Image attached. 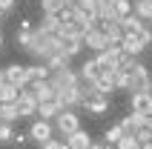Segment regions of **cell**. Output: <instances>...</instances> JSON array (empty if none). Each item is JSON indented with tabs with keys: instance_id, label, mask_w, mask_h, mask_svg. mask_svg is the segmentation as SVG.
I'll use <instances>...</instances> for the list:
<instances>
[{
	"instance_id": "1",
	"label": "cell",
	"mask_w": 152,
	"mask_h": 149,
	"mask_svg": "<svg viewBox=\"0 0 152 149\" xmlns=\"http://www.w3.org/2000/svg\"><path fill=\"white\" fill-rule=\"evenodd\" d=\"M26 52H29L37 63H46V60H52L55 55H60V37H55V34H43V32L34 29L32 46H29Z\"/></svg>"
},
{
	"instance_id": "2",
	"label": "cell",
	"mask_w": 152,
	"mask_h": 149,
	"mask_svg": "<svg viewBox=\"0 0 152 149\" xmlns=\"http://www.w3.org/2000/svg\"><path fill=\"white\" fill-rule=\"evenodd\" d=\"M129 92L132 95H141V92H152V74L144 63H138L129 69Z\"/></svg>"
},
{
	"instance_id": "3",
	"label": "cell",
	"mask_w": 152,
	"mask_h": 149,
	"mask_svg": "<svg viewBox=\"0 0 152 149\" xmlns=\"http://www.w3.org/2000/svg\"><path fill=\"white\" fill-rule=\"evenodd\" d=\"M77 129H83V126H80V115H77L75 109H63V112L55 118V132H58L63 141H66L69 135H75Z\"/></svg>"
},
{
	"instance_id": "4",
	"label": "cell",
	"mask_w": 152,
	"mask_h": 149,
	"mask_svg": "<svg viewBox=\"0 0 152 149\" xmlns=\"http://www.w3.org/2000/svg\"><path fill=\"white\" fill-rule=\"evenodd\" d=\"M29 138H32L37 146H43V143L55 141V123L52 121H32V126H29Z\"/></svg>"
},
{
	"instance_id": "5",
	"label": "cell",
	"mask_w": 152,
	"mask_h": 149,
	"mask_svg": "<svg viewBox=\"0 0 152 149\" xmlns=\"http://www.w3.org/2000/svg\"><path fill=\"white\" fill-rule=\"evenodd\" d=\"M49 83H52L55 92H63V89H77L80 86V77H77L75 69H63V72H52Z\"/></svg>"
},
{
	"instance_id": "6",
	"label": "cell",
	"mask_w": 152,
	"mask_h": 149,
	"mask_svg": "<svg viewBox=\"0 0 152 149\" xmlns=\"http://www.w3.org/2000/svg\"><path fill=\"white\" fill-rule=\"evenodd\" d=\"M124 49L121 46H112V49H106V52H101V55H95V60H98V66L103 69V72H112V69H118L121 63H124Z\"/></svg>"
},
{
	"instance_id": "7",
	"label": "cell",
	"mask_w": 152,
	"mask_h": 149,
	"mask_svg": "<svg viewBox=\"0 0 152 149\" xmlns=\"http://www.w3.org/2000/svg\"><path fill=\"white\" fill-rule=\"evenodd\" d=\"M3 74H6V83H12L17 89H26L29 86V66H23V63H9L3 69Z\"/></svg>"
},
{
	"instance_id": "8",
	"label": "cell",
	"mask_w": 152,
	"mask_h": 149,
	"mask_svg": "<svg viewBox=\"0 0 152 149\" xmlns=\"http://www.w3.org/2000/svg\"><path fill=\"white\" fill-rule=\"evenodd\" d=\"M86 46H89V52H95V55H101V52L112 49L109 37H106L101 29H89V32L83 34V49H86Z\"/></svg>"
},
{
	"instance_id": "9",
	"label": "cell",
	"mask_w": 152,
	"mask_h": 149,
	"mask_svg": "<svg viewBox=\"0 0 152 149\" xmlns=\"http://www.w3.org/2000/svg\"><path fill=\"white\" fill-rule=\"evenodd\" d=\"M17 112H20V118L37 115V98H34L32 86H26V89H20V98H17Z\"/></svg>"
},
{
	"instance_id": "10",
	"label": "cell",
	"mask_w": 152,
	"mask_h": 149,
	"mask_svg": "<svg viewBox=\"0 0 152 149\" xmlns=\"http://www.w3.org/2000/svg\"><path fill=\"white\" fill-rule=\"evenodd\" d=\"M129 109H132L135 115L149 118V115H152V92H141V95H132V98H129Z\"/></svg>"
},
{
	"instance_id": "11",
	"label": "cell",
	"mask_w": 152,
	"mask_h": 149,
	"mask_svg": "<svg viewBox=\"0 0 152 149\" xmlns=\"http://www.w3.org/2000/svg\"><path fill=\"white\" fill-rule=\"evenodd\" d=\"M58 106L60 109H75V106H83V95H80V86L77 89H63L58 92Z\"/></svg>"
},
{
	"instance_id": "12",
	"label": "cell",
	"mask_w": 152,
	"mask_h": 149,
	"mask_svg": "<svg viewBox=\"0 0 152 149\" xmlns=\"http://www.w3.org/2000/svg\"><path fill=\"white\" fill-rule=\"evenodd\" d=\"M101 72H103V69L98 66V60L89 58V60H83V63H80V69H77V77H80V83H92V86H95V80L101 77Z\"/></svg>"
},
{
	"instance_id": "13",
	"label": "cell",
	"mask_w": 152,
	"mask_h": 149,
	"mask_svg": "<svg viewBox=\"0 0 152 149\" xmlns=\"http://www.w3.org/2000/svg\"><path fill=\"white\" fill-rule=\"evenodd\" d=\"M98 29L109 37L112 46H121V43H124V37H126V34H124V29H121V23H112V20H101V23H98Z\"/></svg>"
},
{
	"instance_id": "14",
	"label": "cell",
	"mask_w": 152,
	"mask_h": 149,
	"mask_svg": "<svg viewBox=\"0 0 152 149\" xmlns=\"http://www.w3.org/2000/svg\"><path fill=\"white\" fill-rule=\"evenodd\" d=\"M144 126H146V118L144 115H135V112H129V115L121 121L124 135H138V129H144Z\"/></svg>"
},
{
	"instance_id": "15",
	"label": "cell",
	"mask_w": 152,
	"mask_h": 149,
	"mask_svg": "<svg viewBox=\"0 0 152 149\" xmlns=\"http://www.w3.org/2000/svg\"><path fill=\"white\" fill-rule=\"evenodd\" d=\"M34 29H37V32H43V34H55V37H58L60 29H63V23H60L58 15H43V20L34 26Z\"/></svg>"
},
{
	"instance_id": "16",
	"label": "cell",
	"mask_w": 152,
	"mask_h": 149,
	"mask_svg": "<svg viewBox=\"0 0 152 149\" xmlns=\"http://www.w3.org/2000/svg\"><path fill=\"white\" fill-rule=\"evenodd\" d=\"M66 146H69V149H92L95 141L89 138L86 129H77L75 135H69V138H66Z\"/></svg>"
},
{
	"instance_id": "17",
	"label": "cell",
	"mask_w": 152,
	"mask_h": 149,
	"mask_svg": "<svg viewBox=\"0 0 152 149\" xmlns=\"http://www.w3.org/2000/svg\"><path fill=\"white\" fill-rule=\"evenodd\" d=\"M32 92H34V98H37V103H52V100L58 98V92L52 89V83H32Z\"/></svg>"
},
{
	"instance_id": "18",
	"label": "cell",
	"mask_w": 152,
	"mask_h": 149,
	"mask_svg": "<svg viewBox=\"0 0 152 149\" xmlns=\"http://www.w3.org/2000/svg\"><path fill=\"white\" fill-rule=\"evenodd\" d=\"M146 26H149V23H144L138 15H129V17H124V20H121V29H124V34H135V37L144 32Z\"/></svg>"
},
{
	"instance_id": "19",
	"label": "cell",
	"mask_w": 152,
	"mask_h": 149,
	"mask_svg": "<svg viewBox=\"0 0 152 149\" xmlns=\"http://www.w3.org/2000/svg\"><path fill=\"white\" fill-rule=\"evenodd\" d=\"M49 77H52V69L46 63H32L29 66V86L32 83H46Z\"/></svg>"
},
{
	"instance_id": "20",
	"label": "cell",
	"mask_w": 152,
	"mask_h": 149,
	"mask_svg": "<svg viewBox=\"0 0 152 149\" xmlns=\"http://www.w3.org/2000/svg\"><path fill=\"white\" fill-rule=\"evenodd\" d=\"M83 49V40L80 37H60V55H66V58H77Z\"/></svg>"
},
{
	"instance_id": "21",
	"label": "cell",
	"mask_w": 152,
	"mask_h": 149,
	"mask_svg": "<svg viewBox=\"0 0 152 149\" xmlns=\"http://www.w3.org/2000/svg\"><path fill=\"white\" fill-rule=\"evenodd\" d=\"M121 49H124V55H126V58L135 60L138 55L144 52V46H141V40H138L135 34H126V37H124V43H121Z\"/></svg>"
},
{
	"instance_id": "22",
	"label": "cell",
	"mask_w": 152,
	"mask_h": 149,
	"mask_svg": "<svg viewBox=\"0 0 152 149\" xmlns=\"http://www.w3.org/2000/svg\"><path fill=\"white\" fill-rule=\"evenodd\" d=\"M60 112H63V109L58 106V100H52V103H37V118H40V121H52V123H55V118H58Z\"/></svg>"
},
{
	"instance_id": "23",
	"label": "cell",
	"mask_w": 152,
	"mask_h": 149,
	"mask_svg": "<svg viewBox=\"0 0 152 149\" xmlns=\"http://www.w3.org/2000/svg\"><path fill=\"white\" fill-rule=\"evenodd\" d=\"M83 106L89 109L92 115H106V112H109V98L98 95V98H92V100H83Z\"/></svg>"
},
{
	"instance_id": "24",
	"label": "cell",
	"mask_w": 152,
	"mask_h": 149,
	"mask_svg": "<svg viewBox=\"0 0 152 149\" xmlns=\"http://www.w3.org/2000/svg\"><path fill=\"white\" fill-rule=\"evenodd\" d=\"M95 86H98V92H101L103 98H109L112 92H115V77H112V72H101V77L95 80Z\"/></svg>"
},
{
	"instance_id": "25",
	"label": "cell",
	"mask_w": 152,
	"mask_h": 149,
	"mask_svg": "<svg viewBox=\"0 0 152 149\" xmlns=\"http://www.w3.org/2000/svg\"><path fill=\"white\" fill-rule=\"evenodd\" d=\"M0 121H3V123H12V126H15L17 121H20L17 103H0Z\"/></svg>"
},
{
	"instance_id": "26",
	"label": "cell",
	"mask_w": 152,
	"mask_h": 149,
	"mask_svg": "<svg viewBox=\"0 0 152 149\" xmlns=\"http://www.w3.org/2000/svg\"><path fill=\"white\" fill-rule=\"evenodd\" d=\"M132 6H135V12H132V15H138L144 23L152 26V3H149V0H132Z\"/></svg>"
},
{
	"instance_id": "27",
	"label": "cell",
	"mask_w": 152,
	"mask_h": 149,
	"mask_svg": "<svg viewBox=\"0 0 152 149\" xmlns=\"http://www.w3.org/2000/svg\"><path fill=\"white\" fill-rule=\"evenodd\" d=\"M17 98H20V89L17 86H12V83H3L0 86V103H17Z\"/></svg>"
},
{
	"instance_id": "28",
	"label": "cell",
	"mask_w": 152,
	"mask_h": 149,
	"mask_svg": "<svg viewBox=\"0 0 152 149\" xmlns=\"http://www.w3.org/2000/svg\"><path fill=\"white\" fill-rule=\"evenodd\" d=\"M121 138H124V129H121V123H112L106 132H103V143H109V146H118Z\"/></svg>"
},
{
	"instance_id": "29",
	"label": "cell",
	"mask_w": 152,
	"mask_h": 149,
	"mask_svg": "<svg viewBox=\"0 0 152 149\" xmlns=\"http://www.w3.org/2000/svg\"><path fill=\"white\" fill-rule=\"evenodd\" d=\"M66 9V0H40V12L43 15H60Z\"/></svg>"
},
{
	"instance_id": "30",
	"label": "cell",
	"mask_w": 152,
	"mask_h": 149,
	"mask_svg": "<svg viewBox=\"0 0 152 149\" xmlns=\"http://www.w3.org/2000/svg\"><path fill=\"white\" fill-rule=\"evenodd\" d=\"M46 66H49L52 72H63V69H72V58H66V55H55L52 60H46Z\"/></svg>"
},
{
	"instance_id": "31",
	"label": "cell",
	"mask_w": 152,
	"mask_h": 149,
	"mask_svg": "<svg viewBox=\"0 0 152 149\" xmlns=\"http://www.w3.org/2000/svg\"><path fill=\"white\" fill-rule=\"evenodd\" d=\"M132 12H135V6H132V0H115V17H118V20L129 17Z\"/></svg>"
},
{
	"instance_id": "32",
	"label": "cell",
	"mask_w": 152,
	"mask_h": 149,
	"mask_svg": "<svg viewBox=\"0 0 152 149\" xmlns=\"http://www.w3.org/2000/svg\"><path fill=\"white\" fill-rule=\"evenodd\" d=\"M112 77H115V89L129 92V72L126 69H112Z\"/></svg>"
},
{
	"instance_id": "33",
	"label": "cell",
	"mask_w": 152,
	"mask_h": 149,
	"mask_svg": "<svg viewBox=\"0 0 152 149\" xmlns=\"http://www.w3.org/2000/svg\"><path fill=\"white\" fill-rule=\"evenodd\" d=\"M32 37H34V32H23V29H17V34H15V43H17V49H29L32 46Z\"/></svg>"
},
{
	"instance_id": "34",
	"label": "cell",
	"mask_w": 152,
	"mask_h": 149,
	"mask_svg": "<svg viewBox=\"0 0 152 149\" xmlns=\"http://www.w3.org/2000/svg\"><path fill=\"white\" fill-rule=\"evenodd\" d=\"M9 141H15V126L0 121V143H9Z\"/></svg>"
},
{
	"instance_id": "35",
	"label": "cell",
	"mask_w": 152,
	"mask_h": 149,
	"mask_svg": "<svg viewBox=\"0 0 152 149\" xmlns=\"http://www.w3.org/2000/svg\"><path fill=\"white\" fill-rule=\"evenodd\" d=\"M115 149H141V143H138L135 135H124V138H121V143H118Z\"/></svg>"
},
{
	"instance_id": "36",
	"label": "cell",
	"mask_w": 152,
	"mask_h": 149,
	"mask_svg": "<svg viewBox=\"0 0 152 149\" xmlns=\"http://www.w3.org/2000/svg\"><path fill=\"white\" fill-rule=\"evenodd\" d=\"M138 143H141V146H146V143H152V129L149 126H144V129H138Z\"/></svg>"
},
{
	"instance_id": "37",
	"label": "cell",
	"mask_w": 152,
	"mask_h": 149,
	"mask_svg": "<svg viewBox=\"0 0 152 149\" xmlns=\"http://www.w3.org/2000/svg\"><path fill=\"white\" fill-rule=\"evenodd\" d=\"M138 40H141V46H144V49H146V46H152V26H146L144 32L138 34Z\"/></svg>"
},
{
	"instance_id": "38",
	"label": "cell",
	"mask_w": 152,
	"mask_h": 149,
	"mask_svg": "<svg viewBox=\"0 0 152 149\" xmlns=\"http://www.w3.org/2000/svg\"><path fill=\"white\" fill-rule=\"evenodd\" d=\"M40 149H69V146H66V141H60V138H55V141H49V143H43Z\"/></svg>"
},
{
	"instance_id": "39",
	"label": "cell",
	"mask_w": 152,
	"mask_h": 149,
	"mask_svg": "<svg viewBox=\"0 0 152 149\" xmlns=\"http://www.w3.org/2000/svg\"><path fill=\"white\" fill-rule=\"evenodd\" d=\"M15 3H17V0H0V12H3V15H6V12H12V9H15Z\"/></svg>"
},
{
	"instance_id": "40",
	"label": "cell",
	"mask_w": 152,
	"mask_h": 149,
	"mask_svg": "<svg viewBox=\"0 0 152 149\" xmlns=\"http://www.w3.org/2000/svg\"><path fill=\"white\" fill-rule=\"evenodd\" d=\"M26 141H29V135H23V132H20V135H15V143H17V146H23Z\"/></svg>"
},
{
	"instance_id": "41",
	"label": "cell",
	"mask_w": 152,
	"mask_h": 149,
	"mask_svg": "<svg viewBox=\"0 0 152 149\" xmlns=\"http://www.w3.org/2000/svg\"><path fill=\"white\" fill-rule=\"evenodd\" d=\"M92 149H115V146H109V143H103V141H101V143H95Z\"/></svg>"
},
{
	"instance_id": "42",
	"label": "cell",
	"mask_w": 152,
	"mask_h": 149,
	"mask_svg": "<svg viewBox=\"0 0 152 149\" xmlns=\"http://www.w3.org/2000/svg\"><path fill=\"white\" fill-rule=\"evenodd\" d=\"M77 3H80V0H66V6H72V9H75Z\"/></svg>"
},
{
	"instance_id": "43",
	"label": "cell",
	"mask_w": 152,
	"mask_h": 149,
	"mask_svg": "<svg viewBox=\"0 0 152 149\" xmlns=\"http://www.w3.org/2000/svg\"><path fill=\"white\" fill-rule=\"evenodd\" d=\"M3 83H6V74H3V69H0V86H3Z\"/></svg>"
},
{
	"instance_id": "44",
	"label": "cell",
	"mask_w": 152,
	"mask_h": 149,
	"mask_svg": "<svg viewBox=\"0 0 152 149\" xmlns=\"http://www.w3.org/2000/svg\"><path fill=\"white\" fill-rule=\"evenodd\" d=\"M146 126H149V129H152V115H149V118H146Z\"/></svg>"
},
{
	"instance_id": "45",
	"label": "cell",
	"mask_w": 152,
	"mask_h": 149,
	"mask_svg": "<svg viewBox=\"0 0 152 149\" xmlns=\"http://www.w3.org/2000/svg\"><path fill=\"white\" fill-rule=\"evenodd\" d=\"M0 52H3V34H0Z\"/></svg>"
},
{
	"instance_id": "46",
	"label": "cell",
	"mask_w": 152,
	"mask_h": 149,
	"mask_svg": "<svg viewBox=\"0 0 152 149\" xmlns=\"http://www.w3.org/2000/svg\"><path fill=\"white\" fill-rule=\"evenodd\" d=\"M141 149H152V143H146V146H141Z\"/></svg>"
},
{
	"instance_id": "47",
	"label": "cell",
	"mask_w": 152,
	"mask_h": 149,
	"mask_svg": "<svg viewBox=\"0 0 152 149\" xmlns=\"http://www.w3.org/2000/svg\"><path fill=\"white\" fill-rule=\"evenodd\" d=\"M0 23H3V12H0Z\"/></svg>"
},
{
	"instance_id": "48",
	"label": "cell",
	"mask_w": 152,
	"mask_h": 149,
	"mask_svg": "<svg viewBox=\"0 0 152 149\" xmlns=\"http://www.w3.org/2000/svg\"><path fill=\"white\" fill-rule=\"evenodd\" d=\"M149 3H152V0H149Z\"/></svg>"
}]
</instances>
